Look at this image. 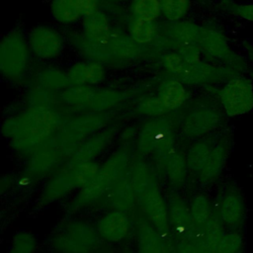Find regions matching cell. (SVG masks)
<instances>
[{
    "label": "cell",
    "instance_id": "obj_31",
    "mask_svg": "<svg viewBox=\"0 0 253 253\" xmlns=\"http://www.w3.org/2000/svg\"><path fill=\"white\" fill-rule=\"evenodd\" d=\"M96 89L90 85H70L60 92L61 101L74 108L86 109Z\"/></svg>",
    "mask_w": 253,
    "mask_h": 253
},
{
    "label": "cell",
    "instance_id": "obj_24",
    "mask_svg": "<svg viewBox=\"0 0 253 253\" xmlns=\"http://www.w3.org/2000/svg\"><path fill=\"white\" fill-rule=\"evenodd\" d=\"M203 27L190 21L170 22L164 25L162 33L171 40L176 47L180 44H198Z\"/></svg>",
    "mask_w": 253,
    "mask_h": 253
},
{
    "label": "cell",
    "instance_id": "obj_9",
    "mask_svg": "<svg viewBox=\"0 0 253 253\" xmlns=\"http://www.w3.org/2000/svg\"><path fill=\"white\" fill-rule=\"evenodd\" d=\"M218 98L228 117H237L253 109V85L241 75L226 81L218 91Z\"/></svg>",
    "mask_w": 253,
    "mask_h": 253
},
{
    "label": "cell",
    "instance_id": "obj_1",
    "mask_svg": "<svg viewBox=\"0 0 253 253\" xmlns=\"http://www.w3.org/2000/svg\"><path fill=\"white\" fill-rule=\"evenodd\" d=\"M61 118L51 108L29 107L2 126V133L19 152H33L58 131Z\"/></svg>",
    "mask_w": 253,
    "mask_h": 253
},
{
    "label": "cell",
    "instance_id": "obj_4",
    "mask_svg": "<svg viewBox=\"0 0 253 253\" xmlns=\"http://www.w3.org/2000/svg\"><path fill=\"white\" fill-rule=\"evenodd\" d=\"M112 116L111 112H87L61 126L56 135L54 134V139L67 159L83 141L107 127Z\"/></svg>",
    "mask_w": 253,
    "mask_h": 253
},
{
    "label": "cell",
    "instance_id": "obj_20",
    "mask_svg": "<svg viewBox=\"0 0 253 253\" xmlns=\"http://www.w3.org/2000/svg\"><path fill=\"white\" fill-rule=\"evenodd\" d=\"M130 229V220L125 211H109L102 216L97 224V232L105 240L119 242L123 240Z\"/></svg>",
    "mask_w": 253,
    "mask_h": 253
},
{
    "label": "cell",
    "instance_id": "obj_23",
    "mask_svg": "<svg viewBox=\"0 0 253 253\" xmlns=\"http://www.w3.org/2000/svg\"><path fill=\"white\" fill-rule=\"evenodd\" d=\"M139 253H168L171 244L165 241L162 234L147 220H139L137 226Z\"/></svg>",
    "mask_w": 253,
    "mask_h": 253
},
{
    "label": "cell",
    "instance_id": "obj_36",
    "mask_svg": "<svg viewBox=\"0 0 253 253\" xmlns=\"http://www.w3.org/2000/svg\"><path fill=\"white\" fill-rule=\"evenodd\" d=\"M161 13L169 22L181 21L191 8L190 0H160Z\"/></svg>",
    "mask_w": 253,
    "mask_h": 253
},
{
    "label": "cell",
    "instance_id": "obj_3",
    "mask_svg": "<svg viewBox=\"0 0 253 253\" xmlns=\"http://www.w3.org/2000/svg\"><path fill=\"white\" fill-rule=\"evenodd\" d=\"M161 63L166 70L183 83L190 85H211L226 82L241 73L231 67L215 65L202 60L187 62L175 51L162 55Z\"/></svg>",
    "mask_w": 253,
    "mask_h": 253
},
{
    "label": "cell",
    "instance_id": "obj_41",
    "mask_svg": "<svg viewBox=\"0 0 253 253\" xmlns=\"http://www.w3.org/2000/svg\"><path fill=\"white\" fill-rule=\"evenodd\" d=\"M242 245V235L236 229L224 231L218 244L217 253H241Z\"/></svg>",
    "mask_w": 253,
    "mask_h": 253
},
{
    "label": "cell",
    "instance_id": "obj_8",
    "mask_svg": "<svg viewBox=\"0 0 253 253\" xmlns=\"http://www.w3.org/2000/svg\"><path fill=\"white\" fill-rule=\"evenodd\" d=\"M136 145L139 152L153 153L156 158H160L172 150L174 135L169 120L159 117L148 121L138 132Z\"/></svg>",
    "mask_w": 253,
    "mask_h": 253
},
{
    "label": "cell",
    "instance_id": "obj_43",
    "mask_svg": "<svg viewBox=\"0 0 253 253\" xmlns=\"http://www.w3.org/2000/svg\"><path fill=\"white\" fill-rule=\"evenodd\" d=\"M223 8L241 19L253 21V3L237 4L230 1H223Z\"/></svg>",
    "mask_w": 253,
    "mask_h": 253
},
{
    "label": "cell",
    "instance_id": "obj_33",
    "mask_svg": "<svg viewBox=\"0 0 253 253\" xmlns=\"http://www.w3.org/2000/svg\"><path fill=\"white\" fill-rule=\"evenodd\" d=\"M37 84L52 92L62 91L70 86L66 72L56 67H45L39 71L37 75Z\"/></svg>",
    "mask_w": 253,
    "mask_h": 253
},
{
    "label": "cell",
    "instance_id": "obj_25",
    "mask_svg": "<svg viewBox=\"0 0 253 253\" xmlns=\"http://www.w3.org/2000/svg\"><path fill=\"white\" fill-rule=\"evenodd\" d=\"M188 91L184 83L176 78L163 81L158 88V97L169 112L179 109L188 99Z\"/></svg>",
    "mask_w": 253,
    "mask_h": 253
},
{
    "label": "cell",
    "instance_id": "obj_42",
    "mask_svg": "<svg viewBox=\"0 0 253 253\" xmlns=\"http://www.w3.org/2000/svg\"><path fill=\"white\" fill-rule=\"evenodd\" d=\"M88 62L78 61L71 65L66 74L70 85H88Z\"/></svg>",
    "mask_w": 253,
    "mask_h": 253
},
{
    "label": "cell",
    "instance_id": "obj_10",
    "mask_svg": "<svg viewBox=\"0 0 253 253\" xmlns=\"http://www.w3.org/2000/svg\"><path fill=\"white\" fill-rule=\"evenodd\" d=\"M198 45L202 52L239 72L246 68L244 60L229 46L224 35L212 28L203 27Z\"/></svg>",
    "mask_w": 253,
    "mask_h": 253
},
{
    "label": "cell",
    "instance_id": "obj_48",
    "mask_svg": "<svg viewBox=\"0 0 253 253\" xmlns=\"http://www.w3.org/2000/svg\"><path fill=\"white\" fill-rule=\"evenodd\" d=\"M135 135V129H133L132 127H127L125 129V131L122 132V135H121V138L122 140L125 142V143H128V141H130L133 136Z\"/></svg>",
    "mask_w": 253,
    "mask_h": 253
},
{
    "label": "cell",
    "instance_id": "obj_47",
    "mask_svg": "<svg viewBox=\"0 0 253 253\" xmlns=\"http://www.w3.org/2000/svg\"><path fill=\"white\" fill-rule=\"evenodd\" d=\"M80 11L83 17L98 11L99 0H78Z\"/></svg>",
    "mask_w": 253,
    "mask_h": 253
},
{
    "label": "cell",
    "instance_id": "obj_44",
    "mask_svg": "<svg viewBox=\"0 0 253 253\" xmlns=\"http://www.w3.org/2000/svg\"><path fill=\"white\" fill-rule=\"evenodd\" d=\"M88 85H98L105 79L104 64L97 61H88Z\"/></svg>",
    "mask_w": 253,
    "mask_h": 253
},
{
    "label": "cell",
    "instance_id": "obj_38",
    "mask_svg": "<svg viewBox=\"0 0 253 253\" xmlns=\"http://www.w3.org/2000/svg\"><path fill=\"white\" fill-rule=\"evenodd\" d=\"M54 92L45 89L40 85L33 86L27 94V102L29 107L51 108L54 105Z\"/></svg>",
    "mask_w": 253,
    "mask_h": 253
},
{
    "label": "cell",
    "instance_id": "obj_27",
    "mask_svg": "<svg viewBox=\"0 0 253 253\" xmlns=\"http://www.w3.org/2000/svg\"><path fill=\"white\" fill-rule=\"evenodd\" d=\"M159 161L164 167L169 182L175 187L181 186L185 181L188 169L186 156L173 148L159 158Z\"/></svg>",
    "mask_w": 253,
    "mask_h": 253
},
{
    "label": "cell",
    "instance_id": "obj_39",
    "mask_svg": "<svg viewBox=\"0 0 253 253\" xmlns=\"http://www.w3.org/2000/svg\"><path fill=\"white\" fill-rule=\"evenodd\" d=\"M135 112L141 116L159 118L167 114L169 111L158 96H152L139 101L135 106Z\"/></svg>",
    "mask_w": 253,
    "mask_h": 253
},
{
    "label": "cell",
    "instance_id": "obj_2",
    "mask_svg": "<svg viewBox=\"0 0 253 253\" xmlns=\"http://www.w3.org/2000/svg\"><path fill=\"white\" fill-rule=\"evenodd\" d=\"M131 152L127 145L121 147L111 154L100 166L94 179L84 188L80 189L76 197L68 205L67 211L73 213L93 204L106 195L114 184L126 173L130 164Z\"/></svg>",
    "mask_w": 253,
    "mask_h": 253
},
{
    "label": "cell",
    "instance_id": "obj_37",
    "mask_svg": "<svg viewBox=\"0 0 253 253\" xmlns=\"http://www.w3.org/2000/svg\"><path fill=\"white\" fill-rule=\"evenodd\" d=\"M131 11L133 16L152 22L162 14L160 0H133Z\"/></svg>",
    "mask_w": 253,
    "mask_h": 253
},
{
    "label": "cell",
    "instance_id": "obj_7",
    "mask_svg": "<svg viewBox=\"0 0 253 253\" xmlns=\"http://www.w3.org/2000/svg\"><path fill=\"white\" fill-rule=\"evenodd\" d=\"M97 245V230L79 220L64 224L52 237V246L58 253H91Z\"/></svg>",
    "mask_w": 253,
    "mask_h": 253
},
{
    "label": "cell",
    "instance_id": "obj_19",
    "mask_svg": "<svg viewBox=\"0 0 253 253\" xmlns=\"http://www.w3.org/2000/svg\"><path fill=\"white\" fill-rule=\"evenodd\" d=\"M222 223L230 229H237L245 216V205L241 194L235 190H227L222 196L217 211Z\"/></svg>",
    "mask_w": 253,
    "mask_h": 253
},
{
    "label": "cell",
    "instance_id": "obj_34",
    "mask_svg": "<svg viewBox=\"0 0 253 253\" xmlns=\"http://www.w3.org/2000/svg\"><path fill=\"white\" fill-rule=\"evenodd\" d=\"M50 12L54 20L66 25L76 22L82 16L78 0H52Z\"/></svg>",
    "mask_w": 253,
    "mask_h": 253
},
{
    "label": "cell",
    "instance_id": "obj_13",
    "mask_svg": "<svg viewBox=\"0 0 253 253\" xmlns=\"http://www.w3.org/2000/svg\"><path fill=\"white\" fill-rule=\"evenodd\" d=\"M117 134L116 126H108L83 141L69 156L62 168H70L78 164L93 161L113 141Z\"/></svg>",
    "mask_w": 253,
    "mask_h": 253
},
{
    "label": "cell",
    "instance_id": "obj_26",
    "mask_svg": "<svg viewBox=\"0 0 253 253\" xmlns=\"http://www.w3.org/2000/svg\"><path fill=\"white\" fill-rule=\"evenodd\" d=\"M82 28L83 33L88 38L108 44L112 28L109 18L104 12L98 10L91 15L83 17Z\"/></svg>",
    "mask_w": 253,
    "mask_h": 253
},
{
    "label": "cell",
    "instance_id": "obj_32",
    "mask_svg": "<svg viewBox=\"0 0 253 253\" xmlns=\"http://www.w3.org/2000/svg\"><path fill=\"white\" fill-rule=\"evenodd\" d=\"M128 35L139 44H147L156 38L157 28L152 21L140 19L138 17H131L127 25Z\"/></svg>",
    "mask_w": 253,
    "mask_h": 253
},
{
    "label": "cell",
    "instance_id": "obj_46",
    "mask_svg": "<svg viewBox=\"0 0 253 253\" xmlns=\"http://www.w3.org/2000/svg\"><path fill=\"white\" fill-rule=\"evenodd\" d=\"M174 246L176 253H200L198 247L187 239H177Z\"/></svg>",
    "mask_w": 253,
    "mask_h": 253
},
{
    "label": "cell",
    "instance_id": "obj_12",
    "mask_svg": "<svg viewBox=\"0 0 253 253\" xmlns=\"http://www.w3.org/2000/svg\"><path fill=\"white\" fill-rule=\"evenodd\" d=\"M64 39L58 31L47 26H37L30 31L28 42L31 51L41 59L57 57L64 48Z\"/></svg>",
    "mask_w": 253,
    "mask_h": 253
},
{
    "label": "cell",
    "instance_id": "obj_6",
    "mask_svg": "<svg viewBox=\"0 0 253 253\" xmlns=\"http://www.w3.org/2000/svg\"><path fill=\"white\" fill-rule=\"evenodd\" d=\"M30 50L29 42L20 30L8 32L0 42V69L3 76L12 81L20 80L29 67Z\"/></svg>",
    "mask_w": 253,
    "mask_h": 253
},
{
    "label": "cell",
    "instance_id": "obj_5",
    "mask_svg": "<svg viewBox=\"0 0 253 253\" xmlns=\"http://www.w3.org/2000/svg\"><path fill=\"white\" fill-rule=\"evenodd\" d=\"M99 168L100 165L94 161L61 168L43 187L39 206L49 205L76 189L84 188L94 179Z\"/></svg>",
    "mask_w": 253,
    "mask_h": 253
},
{
    "label": "cell",
    "instance_id": "obj_16",
    "mask_svg": "<svg viewBox=\"0 0 253 253\" xmlns=\"http://www.w3.org/2000/svg\"><path fill=\"white\" fill-rule=\"evenodd\" d=\"M66 41L89 61H97L103 64L111 63L117 59L112 54L107 43H103L88 38L83 32L68 30L65 33Z\"/></svg>",
    "mask_w": 253,
    "mask_h": 253
},
{
    "label": "cell",
    "instance_id": "obj_18",
    "mask_svg": "<svg viewBox=\"0 0 253 253\" xmlns=\"http://www.w3.org/2000/svg\"><path fill=\"white\" fill-rule=\"evenodd\" d=\"M230 149L231 139L229 136L224 135L217 140L204 168L199 173V179L203 185L211 184L220 175L223 167L225 166Z\"/></svg>",
    "mask_w": 253,
    "mask_h": 253
},
{
    "label": "cell",
    "instance_id": "obj_30",
    "mask_svg": "<svg viewBox=\"0 0 253 253\" xmlns=\"http://www.w3.org/2000/svg\"><path fill=\"white\" fill-rule=\"evenodd\" d=\"M216 142L214 138H205L194 142L186 155L188 169L200 173Z\"/></svg>",
    "mask_w": 253,
    "mask_h": 253
},
{
    "label": "cell",
    "instance_id": "obj_49",
    "mask_svg": "<svg viewBox=\"0 0 253 253\" xmlns=\"http://www.w3.org/2000/svg\"><path fill=\"white\" fill-rule=\"evenodd\" d=\"M114 1H123V0H114Z\"/></svg>",
    "mask_w": 253,
    "mask_h": 253
},
{
    "label": "cell",
    "instance_id": "obj_45",
    "mask_svg": "<svg viewBox=\"0 0 253 253\" xmlns=\"http://www.w3.org/2000/svg\"><path fill=\"white\" fill-rule=\"evenodd\" d=\"M176 52L187 62H196L201 60V48L198 44H180L176 48Z\"/></svg>",
    "mask_w": 253,
    "mask_h": 253
},
{
    "label": "cell",
    "instance_id": "obj_17",
    "mask_svg": "<svg viewBox=\"0 0 253 253\" xmlns=\"http://www.w3.org/2000/svg\"><path fill=\"white\" fill-rule=\"evenodd\" d=\"M148 221L162 234L170 231L168 205L166 204L157 185L152 187L140 200Z\"/></svg>",
    "mask_w": 253,
    "mask_h": 253
},
{
    "label": "cell",
    "instance_id": "obj_28",
    "mask_svg": "<svg viewBox=\"0 0 253 253\" xmlns=\"http://www.w3.org/2000/svg\"><path fill=\"white\" fill-rule=\"evenodd\" d=\"M129 97V93L115 89H96L86 110L89 112H110Z\"/></svg>",
    "mask_w": 253,
    "mask_h": 253
},
{
    "label": "cell",
    "instance_id": "obj_29",
    "mask_svg": "<svg viewBox=\"0 0 253 253\" xmlns=\"http://www.w3.org/2000/svg\"><path fill=\"white\" fill-rule=\"evenodd\" d=\"M129 176L136 197L139 201L152 187L157 185L151 168L144 160L141 159H137L132 163Z\"/></svg>",
    "mask_w": 253,
    "mask_h": 253
},
{
    "label": "cell",
    "instance_id": "obj_14",
    "mask_svg": "<svg viewBox=\"0 0 253 253\" xmlns=\"http://www.w3.org/2000/svg\"><path fill=\"white\" fill-rule=\"evenodd\" d=\"M221 123L220 111L212 107H203L186 116L182 125V132L188 138H199L216 129Z\"/></svg>",
    "mask_w": 253,
    "mask_h": 253
},
{
    "label": "cell",
    "instance_id": "obj_35",
    "mask_svg": "<svg viewBox=\"0 0 253 253\" xmlns=\"http://www.w3.org/2000/svg\"><path fill=\"white\" fill-rule=\"evenodd\" d=\"M190 211L195 224L199 227H203L213 213L210 200L204 194H197L192 199Z\"/></svg>",
    "mask_w": 253,
    "mask_h": 253
},
{
    "label": "cell",
    "instance_id": "obj_21",
    "mask_svg": "<svg viewBox=\"0 0 253 253\" xmlns=\"http://www.w3.org/2000/svg\"><path fill=\"white\" fill-rule=\"evenodd\" d=\"M108 45L117 60H135L143 53L141 44L136 42L129 35L118 29H112Z\"/></svg>",
    "mask_w": 253,
    "mask_h": 253
},
{
    "label": "cell",
    "instance_id": "obj_15",
    "mask_svg": "<svg viewBox=\"0 0 253 253\" xmlns=\"http://www.w3.org/2000/svg\"><path fill=\"white\" fill-rule=\"evenodd\" d=\"M170 228L178 235L177 239L191 240L199 229L192 218L190 207L177 194L172 193L168 199Z\"/></svg>",
    "mask_w": 253,
    "mask_h": 253
},
{
    "label": "cell",
    "instance_id": "obj_22",
    "mask_svg": "<svg viewBox=\"0 0 253 253\" xmlns=\"http://www.w3.org/2000/svg\"><path fill=\"white\" fill-rule=\"evenodd\" d=\"M106 195L109 206L113 210L126 211L131 209L137 197L129 173H125Z\"/></svg>",
    "mask_w": 253,
    "mask_h": 253
},
{
    "label": "cell",
    "instance_id": "obj_11",
    "mask_svg": "<svg viewBox=\"0 0 253 253\" xmlns=\"http://www.w3.org/2000/svg\"><path fill=\"white\" fill-rule=\"evenodd\" d=\"M64 158L67 157L53 135L31 153L25 174L29 178H41L56 168Z\"/></svg>",
    "mask_w": 253,
    "mask_h": 253
},
{
    "label": "cell",
    "instance_id": "obj_40",
    "mask_svg": "<svg viewBox=\"0 0 253 253\" xmlns=\"http://www.w3.org/2000/svg\"><path fill=\"white\" fill-rule=\"evenodd\" d=\"M36 237L31 232L20 231L14 236L9 253H36Z\"/></svg>",
    "mask_w": 253,
    "mask_h": 253
}]
</instances>
